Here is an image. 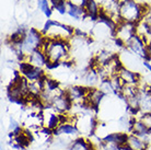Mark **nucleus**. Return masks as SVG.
<instances>
[{
  "label": "nucleus",
  "mask_w": 151,
  "mask_h": 150,
  "mask_svg": "<svg viewBox=\"0 0 151 150\" xmlns=\"http://www.w3.org/2000/svg\"><path fill=\"white\" fill-rule=\"evenodd\" d=\"M136 35V24L121 22L118 23L114 31V41L118 46L124 47L126 44Z\"/></svg>",
  "instance_id": "6"
},
{
  "label": "nucleus",
  "mask_w": 151,
  "mask_h": 150,
  "mask_svg": "<svg viewBox=\"0 0 151 150\" xmlns=\"http://www.w3.org/2000/svg\"><path fill=\"white\" fill-rule=\"evenodd\" d=\"M87 1L88 0H68L69 4H75V6H79V7H83V8H84V6L87 4Z\"/></svg>",
  "instance_id": "18"
},
{
  "label": "nucleus",
  "mask_w": 151,
  "mask_h": 150,
  "mask_svg": "<svg viewBox=\"0 0 151 150\" xmlns=\"http://www.w3.org/2000/svg\"><path fill=\"white\" fill-rule=\"evenodd\" d=\"M105 97L106 95L101 91L100 88H90L87 97V105L90 106L91 109L98 111L100 105L104 101Z\"/></svg>",
  "instance_id": "12"
},
{
  "label": "nucleus",
  "mask_w": 151,
  "mask_h": 150,
  "mask_svg": "<svg viewBox=\"0 0 151 150\" xmlns=\"http://www.w3.org/2000/svg\"><path fill=\"white\" fill-rule=\"evenodd\" d=\"M142 66H144V68H146L147 71H149L151 74V61H149V60H144V61H142Z\"/></svg>",
  "instance_id": "19"
},
{
  "label": "nucleus",
  "mask_w": 151,
  "mask_h": 150,
  "mask_svg": "<svg viewBox=\"0 0 151 150\" xmlns=\"http://www.w3.org/2000/svg\"><path fill=\"white\" fill-rule=\"evenodd\" d=\"M151 7L141 6L136 0H128L119 4V18L122 22L137 24L140 20L144 19L145 14L149 11Z\"/></svg>",
  "instance_id": "2"
},
{
  "label": "nucleus",
  "mask_w": 151,
  "mask_h": 150,
  "mask_svg": "<svg viewBox=\"0 0 151 150\" xmlns=\"http://www.w3.org/2000/svg\"><path fill=\"white\" fill-rule=\"evenodd\" d=\"M67 14L75 20H81L87 18V12L84 10V8L75 6V4H71L69 2L68 6H67Z\"/></svg>",
  "instance_id": "15"
},
{
  "label": "nucleus",
  "mask_w": 151,
  "mask_h": 150,
  "mask_svg": "<svg viewBox=\"0 0 151 150\" xmlns=\"http://www.w3.org/2000/svg\"><path fill=\"white\" fill-rule=\"evenodd\" d=\"M96 145L91 138L78 137L75 139L66 150H96Z\"/></svg>",
  "instance_id": "14"
},
{
  "label": "nucleus",
  "mask_w": 151,
  "mask_h": 150,
  "mask_svg": "<svg viewBox=\"0 0 151 150\" xmlns=\"http://www.w3.org/2000/svg\"><path fill=\"white\" fill-rule=\"evenodd\" d=\"M90 88L82 84H71L65 88V91L71 101L72 106H86L87 105V97Z\"/></svg>",
  "instance_id": "8"
},
{
  "label": "nucleus",
  "mask_w": 151,
  "mask_h": 150,
  "mask_svg": "<svg viewBox=\"0 0 151 150\" xmlns=\"http://www.w3.org/2000/svg\"><path fill=\"white\" fill-rule=\"evenodd\" d=\"M41 116L43 128L52 134H54L66 120V115H63L59 112H57L56 110L49 105L44 106L41 113Z\"/></svg>",
  "instance_id": "4"
},
{
  "label": "nucleus",
  "mask_w": 151,
  "mask_h": 150,
  "mask_svg": "<svg viewBox=\"0 0 151 150\" xmlns=\"http://www.w3.org/2000/svg\"><path fill=\"white\" fill-rule=\"evenodd\" d=\"M41 49L46 55L48 67L47 70L73 61L71 58V46L67 40H52L45 38Z\"/></svg>",
  "instance_id": "1"
},
{
  "label": "nucleus",
  "mask_w": 151,
  "mask_h": 150,
  "mask_svg": "<svg viewBox=\"0 0 151 150\" xmlns=\"http://www.w3.org/2000/svg\"><path fill=\"white\" fill-rule=\"evenodd\" d=\"M37 6L40 8V10L45 14L46 18L49 19L54 11L53 7H52V4L49 2V0H37Z\"/></svg>",
  "instance_id": "17"
},
{
  "label": "nucleus",
  "mask_w": 151,
  "mask_h": 150,
  "mask_svg": "<svg viewBox=\"0 0 151 150\" xmlns=\"http://www.w3.org/2000/svg\"><path fill=\"white\" fill-rule=\"evenodd\" d=\"M148 52H149V61H151V43L149 44V46H148Z\"/></svg>",
  "instance_id": "20"
},
{
  "label": "nucleus",
  "mask_w": 151,
  "mask_h": 150,
  "mask_svg": "<svg viewBox=\"0 0 151 150\" xmlns=\"http://www.w3.org/2000/svg\"><path fill=\"white\" fill-rule=\"evenodd\" d=\"M23 60L27 61L30 65H32L33 67L41 68V69H45L47 71V67H48V61L46 58V55L41 48L36 49L35 52L30 54L29 56H27Z\"/></svg>",
  "instance_id": "11"
},
{
  "label": "nucleus",
  "mask_w": 151,
  "mask_h": 150,
  "mask_svg": "<svg viewBox=\"0 0 151 150\" xmlns=\"http://www.w3.org/2000/svg\"><path fill=\"white\" fill-rule=\"evenodd\" d=\"M149 145L150 144L148 140L141 138V137L135 135L132 133H128L127 138H126V143H125V147L128 150H147Z\"/></svg>",
  "instance_id": "13"
},
{
  "label": "nucleus",
  "mask_w": 151,
  "mask_h": 150,
  "mask_svg": "<svg viewBox=\"0 0 151 150\" xmlns=\"http://www.w3.org/2000/svg\"><path fill=\"white\" fill-rule=\"evenodd\" d=\"M96 150H104V149L102 148V147H101V143L96 145Z\"/></svg>",
  "instance_id": "21"
},
{
  "label": "nucleus",
  "mask_w": 151,
  "mask_h": 150,
  "mask_svg": "<svg viewBox=\"0 0 151 150\" xmlns=\"http://www.w3.org/2000/svg\"><path fill=\"white\" fill-rule=\"evenodd\" d=\"M49 106H52L56 110L57 112H59L63 115H67L70 113L72 109V103L69 100L68 95L66 93V91H63L61 93H59L57 97L53 99L52 103L49 104Z\"/></svg>",
  "instance_id": "10"
},
{
  "label": "nucleus",
  "mask_w": 151,
  "mask_h": 150,
  "mask_svg": "<svg viewBox=\"0 0 151 150\" xmlns=\"http://www.w3.org/2000/svg\"><path fill=\"white\" fill-rule=\"evenodd\" d=\"M117 77L121 80L123 86H139L141 80H142L140 74L134 71V70L125 67V66L121 68V70L117 74Z\"/></svg>",
  "instance_id": "9"
},
{
  "label": "nucleus",
  "mask_w": 151,
  "mask_h": 150,
  "mask_svg": "<svg viewBox=\"0 0 151 150\" xmlns=\"http://www.w3.org/2000/svg\"><path fill=\"white\" fill-rule=\"evenodd\" d=\"M49 2L53 7V10L60 14H67L68 0H49Z\"/></svg>",
  "instance_id": "16"
},
{
  "label": "nucleus",
  "mask_w": 151,
  "mask_h": 150,
  "mask_svg": "<svg viewBox=\"0 0 151 150\" xmlns=\"http://www.w3.org/2000/svg\"><path fill=\"white\" fill-rule=\"evenodd\" d=\"M75 31L76 30L72 26L48 19L42 30V33L45 36V38L70 41L75 35Z\"/></svg>",
  "instance_id": "3"
},
{
  "label": "nucleus",
  "mask_w": 151,
  "mask_h": 150,
  "mask_svg": "<svg viewBox=\"0 0 151 150\" xmlns=\"http://www.w3.org/2000/svg\"><path fill=\"white\" fill-rule=\"evenodd\" d=\"M148 46H149V44H148L147 42L144 41L141 38H139L138 35H135V36L126 44L125 49H126L127 52L130 53V54H132L136 58L141 59L144 61V60L149 59Z\"/></svg>",
  "instance_id": "7"
},
{
  "label": "nucleus",
  "mask_w": 151,
  "mask_h": 150,
  "mask_svg": "<svg viewBox=\"0 0 151 150\" xmlns=\"http://www.w3.org/2000/svg\"><path fill=\"white\" fill-rule=\"evenodd\" d=\"M138 112L136 115H151V84L142 80L138 89Z\"/></svg>",
  "instance_id": "5"
}]
</instances>
